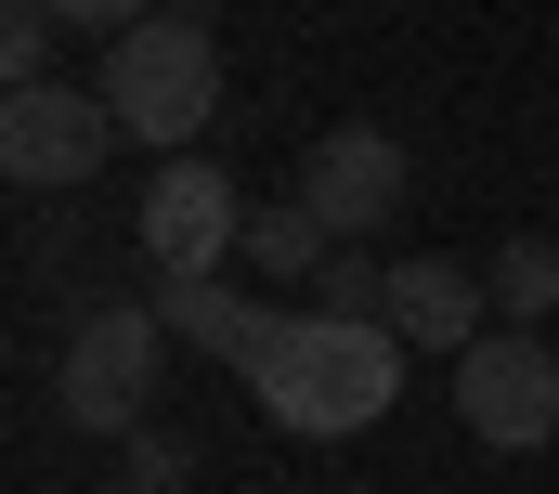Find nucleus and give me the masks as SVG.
I'll list each match as a JSON object with an SVG mask.
<instances>
[{
	"instance_id": "nucleus-1",
	"label": "nucleus",
	"mask_w": 559,
	"mask_h": 494,
	"mask_svg": "<svg viewBox=\"0 0 559 494\" xmlns=\"http://www.w3.org/2000/svg\"><path fill=\"white\" fill-rule=\"evenodd\" d=\"M248 390H261V416L299 430V443H352V430H378V416H391V390H404V339L299 299V313H286V339L248 365Z\"/></svg>"
},
{
	"instance_id": "nucleus-2",
	"label": "nucleus",
	"mask_w": 559,
	"mask_h": 494,
	"mask_svg": "<svg viewBox=\"0 0 559 494\" xmlns=\"http://www.w3.org/2000/svg\"><path fill=\"white\" fill-rule=\"evenodd\" d=\"M105 105L131 143L156 156H195V130L222 105V52H209V13H143L131 39H105Z\"/></svg>"
},
{
	"instance_id": "nucleus-3",
	"label": "nucleus",
	"mask_w": 559,
	"mask_h": 494,
	"mask_svg": "<svg viewBox=\"0 0 559 494\" xmlns=\"http://www.w3.org/2000/svg\"><path fill=\"white\" fill-rule=\"evenodd\" d=\"M156 365H169V313H156V299H105V313H79V339H66V365H52V403H66L79 430H118V443H131L143 403H156Z\"/></svg>"
},
{
	"instance_id": "nucleus-4",
	"label": "nucleus",
	"mask_w": 559,
	"mask_h": 494,
	"mask_svg": "<svg viewBox=\"0 0 559 494\" xmlns=\"http://www.w3.org/2000/svg\"><path fill=\"white\" fill-rule=\"evenodd\" d=\"M455 416H468V443H495V456H534L559 430V352L534 326H481L468 352H455Z\"/></svg>"
},
{
	"instance_id": "nucleus-5",
	"label": "nucleus",
	"mask_w": 559,
	"mask_h": 494,
	"mask_svg": "<svg viewBox=\"0 0 559 494\" xmlns=\"http://www.w3.org/2000/svg\"><path fill=\"white\" fill-rule=\"evenodd\" d=\"M105 143H131L105 92H79V79H26V92H0V169L26 183V196H52V183H92L105 169Z\"/></svg>"
},
{
	"instance_id": "nucleus-6",
	"label": "nucleus",
	"mask_w": 559,
	"mask_h": 494,
	"mask_svg": "<svg viewBox=\"0 0 559 494\" xmlns=\"http://www.w3.org/2000/svg\"><path fill=\"white\" fill-rule=\"evenodd\" d=\"M131 235H143L156 273H222V260L248 247V196H235L209 156H169V169L143 183V222H131Z\"/></svg>"
},
{
	"instance_id": "nucleus-7",
	"label": "nucleus",
	"mask_w": 559,
	"mask_h": 494,
	"mask_svg": "<svg viewBox=\"0 0 559 494\" xmlns=\"http://www.w3.org/2000/svg\"><path fill=\"white\" fill-rule=\"evenodd\" d=\"M286 196H299L338 247H365L378 222H391V196H404V143H391V130H325V143L299 156V183H286Z\"/></svg>"
},
{
	"instance_id": "nucleus-8",
	"label": "nucleus",
	"mask_w": 559,
	"mask_h": 494,
	"mask_svg": "<svg viewBox=\"0 0 559 494\" xmlns=\"http://www.w3.org/2000/svg\"><path fill=\"white\" fill-rule=\"evenodd\" d=\"M378 326L404 339V352H468L481 339V273H455V260H391V286H378Z\"/></svg>"
},
{
	"instance_id": "nucleus-9",
	"label": "nucleus",
	"mask_w": 559,
	"mask_h": 494,
	"mask_svg": "<svg viewBox=\"0 0 559 494\" xmlns=\"http://www.w3.org/2000/svg\"><path fill=\"white\" fill-rule=\"evenodd\" d=\"M156 313H169V339L222 352L235 377H248V365L286 339V299H235V286H209V273H156Z\"/></svg>"
},
{
	"instance_id": "nucleus-10",
	"label": "nucleus",
	"mask_w": 559,
	"mask_h": 494,
	"mask_svg": "<svg viewBox=\"0 0 559 494\" xmlns=\"http://www.w3.org/2000/svg\"><path fill=\"white\" fill-rule=\"evenodd\" d=\"M235 260H248V273H261V286L286 299V286H312V273L338 260V235H325L299 196H274V209H248V247H235Z\"/></svg>"
},
{
	"instance_id": "nucleus-11",
	"label": "nucleus",
	"mask_w": 559,
	"mask_h": 494,
	"mask_svg": "<svg viewBox=\"0 0 559 494\" xmlns=\"http://www.w3.org/2000/svg\"><path fill=\"white\" fill-rule=\"evenodd\" d=\"M495 313H508V326H547V313H559V247L547 235H508V247H495Z\"/></svg>"
},
{
	"instance_id": "nucleus-12",
	"label": "nucleus",
	"mask_w": 559,
	"mask_h": 494,
	"mask_svg": "<svg viewBox=\"0 0 559 494\" xmlns=\"http://www.w3.org/2000/svg\"><path fill=\"white\" fill-rule=\"evenodd\" d=\"M378 286H391V260H365V247H338V260L312 273V313H352V326H378Z\"/></svg>"
},
{
	"instance_id": "nucleus-13",
	"label": "nucleus",
	"mask_w": 559,
	"mask_h": 494,
	"mask_svg": "<svg viewBox=\"0 0 559 494\" xmlns=\"http://www.w3.org/2000/svg\"><path fill=\"white\" fill-rule=\"evenodd\" d=\"M0 66H13V92L52 79V0H13V13H0Z\"/></svg>"
},
{
	"instance_id": "nucleus-14",
	"label": "nucleus",
	"mask_w": 559,
	"mask_h": 494,
	"mask_svg": "<svg viewBox=\"0 0 559 494\" xmlns=\"http://www.w3.org/2000/svg\"><path fill=\"white\" fill-rule=\"evenodd\" d=\"M195 482V443H169V430H131V494H182Z\"/></svg>"
},
{
	"instance_id": "nucleus-15",
	"label": "nucleus",
	"mask_w": 559,
	"mask_h": 494,
	"mask_svg": "<svg viewBox=\"0 0 559 494\" xmlns=\"http://www.w3.org/2000/svg\"><path fill=\"white\" fill-rule=\"evenodd\" d=\"M143 13H169V0H52V26H79V39H131Z\"/></svg>"
},
{
	"instance_id": "nucleus-16",
	"label": "nucleus",
	"mask_w": 559,
	"mask_h": 494,
	"mask_svg": "<svg viewBox=\"0 0 559 494\" xmlns=\"http://www.w3.org/2000/svg\"><path fill=\"white\" fill-rule=\"evenodd\" d=\"M169 13H209V0H169Z\"/></svg>"
},
{
	"instance_id": "nucleus-17",
	"label": "nucleus",
	"mask_w": 559,
	"mask_h": 494,
	"mask_svg": "<svg viewBox=\"0 0 559 494\" xmlns=\"http://www.w3.org/2000/svg\"><path fill=\"white\" fill-rule=\"evenodd\" d=\"M118 494H131V482H118Z\"/></svg>"
}]
</instances>
